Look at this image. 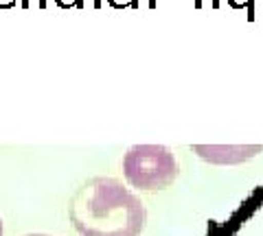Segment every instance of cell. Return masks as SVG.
<instances>
[{"instance_id": "4", "label": "cell", "mask_w": 263, "mask_h": 236, "mask_svg": "<svg viewBox=\"0 0 263 236\" xmlns=\"http://www.w3.org/2000/svg\"><path fill=\"white\" fill-rule=\"evenodd\" d=\"M0 236H3V221H0Z\"/></svg>"}, {"instance_id": "5", "label": "cell", "mask_w": 263, "mask_h": 236, "mask_svg": "<svg viewBox=\"0 0 263 236\" xmlns=\"http://www.w3.org/2000/svg\"><path fill=\"white\" fill-rule=\"evenodd\" d=\"M29 236H46V234H29Z\"/></svg>"}, {"instance_id": "3", "label": "cell", "mask_w": 263, "mask_h": 236, "mask_svg": "<svg viewBox=\"0 0 263 236\" xmlns=\"http://www.w3.org/2000/svg\"><path fill=\"white\" fill-rule=\"evenodd\" d=\"M193 151L211 164H241L263 151L261 144H195Z\"/></svg>"}, {"instance_id": "1", "label": "cell", "mask_w": 263, "mask_h": 236, "mask_svg": "<svg viewBox=\"0 0 263 236\" xmlns=\"http://www.w3.org/2000/svg\"><path fill=\"white\" fill-rule=\"evenodd\" d=\"M70 219L81 236H141L145 206L112 177H95L75 192Z\"/></svg>"}, {"instance_id": "2", "label": "cell", "mask_w": 263, "mask_h": 236, "mask_svg": "<svg viewBox=\"0 0 263 236\" xmlns=\"http://www.w3.org/2000/svg\"><path fill=\"white\" fill-rule=\"evenodd\" d=\"M123 175L132 188L162 190L178 177V162L169 146L134 144L123 158Z\"/></svg>"}]
</instances>
